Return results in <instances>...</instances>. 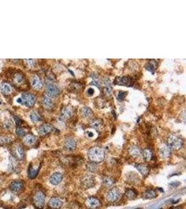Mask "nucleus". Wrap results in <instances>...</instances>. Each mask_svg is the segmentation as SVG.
Wrapping results in <instances>:
<instances>
[{"label": "nucleus", "instance_id": "f257e3e1", "mask_svg": "<svg viewBox=\"0 0 186 209\" xmlns=\"http://www.w3.org/2000/svg\"><path fill=\"white\" fill-rule=\"evenodd\" d=\"M88 156L90 161L94 163H100L104 161L105 152L102 148L100 147H93L89 151Z\"/></svg>", "mask_w": 186, "mask_h": 209}, {"label": "nucleus", "instance_id": "f03ea898", "mask_svg": "<svg viewBox=\"0 0 186 209\" xmlns=\"http://www.w3.org/2000/svg\"><path fill=\"white\" fill-rule=\"evenodd\" d=\"M11 79L13 84L17 87L23 88L27 84L26 77L21 71H15V73H13Z\"/></svg>", "mask_w": 186, "mask_h": 209}, {"label": "nucleus", "instance_id": "7ed1b4c3", "mask_svg": "<svg viewBox=\"0 0 186 209\" xmlns=\"http://www.w3.org/2000/svg\"><path fill=\"white\" fill-rule=\"evenodd\" d=\"M183 145V141L181 137L176 135H172L169 137L167 139V146L170 148L174 150H179L182 148Z\"/></svg>", "mask_w": 186, "mask_h": 209}, {"label": "nucleus", "instance_id": "20e7f679", "mask_svg": "<svg viewBox=\"0 0 186 209\" xmlns=\"http://www.w3.org/2000/svg\"><path fill=\"white\" fill-rule=\"evenodd\" d=\"M17 102L27 107H32L36 103V98L30 93H24L22 96L17 100Z\"/></svg>", "mask_w": 186, "mask_h": 209}, {"label": "nucleus", "instance_id": "39448f33", "mask_svg": "<svg viewBox=\"0 0 186 209\" xmlns=\"http://www.w3.org/2000/svg\"><path fill=\"white\" fill-rule=\"evenodd\" d=\"M33 201L34 206L39 209H42L44 207L46 201V195L42 191H37L33 195Z\"/></svg>", "mask_w": 186, "mask_h": 209}, {"label": "nucleus", "instance_id": "423d86ee", "mask_svg": "<svg viewBox=\"0 0 186 209\" xmlns=\"http://www.w3.org/2000/svg\"><path fill=\"white\" fill-rule=\"evenodd\" d=\"M12 153L15 159L18 161H22L24 159V151L20 144H16L13 146Z\"/></svg>", "mask_w": 186, "mask_h": 209}, {"label": "nucleus", "instance_id": "0eeeda50", "mask_svg": "<svg viewBox=\"0 0 186 209\" xmlns=\"http://www.w3.org/2000/svg\"><path fill=\"white\" fill-rule=\"evenodd\" d=\"M80 183L85 188H91L95 186V178L91 175H86L82 178Z\"/></svg>", "mask_w": 186, "mask_h": 209}, {"label": "nucleus", "instance_id": "6e6552de", "mask_svg": "<svg viewBox=\"0 0 186 209\" xmlns=\"http://www.w3.org/2000/svg\"><path fill=\"white\" fill-rule=\"evenodd\" d=\"M121 196L120 190L117 188H113L107 192V199L110 202H115L119 199Z\"/></svg>", "mask_w": 186, "mask_h": 209}, {"label": "nucleus", "instance_id": "1a4fd4ad", "mask_svg": "<svg viewBox=\"0 0 186 209\" xmlns=\"http://www.w3.org/2000/svg\"><path fill=\"white\" fill-rule=\"evenodd\" d=\"M46 93L49 97H55L59 93V89L52 82H48L46 86Z\"/></svg>", "mask_w": 186, "mask_h": 209}, {"label": "nucleus", "instance_id": "9d476101", "mask_svg": "<svg viewBox=\"0 0 186 209\" xmlns=\"http://www.w3.org/2000/svg\"><path fill=\"white\" fill-rule=\"evenodd\" d=\"M133 80L130 77H116L114 84L118 85H124L126 86H131L133 84Z\"/></svg>", "mask_w": 186, "mask_h": 209}, {"label": "nucleus", "instance_id": "9b49d317", "mask_svg": "<svg viewBox=\"0 0 186 209\" xmlns=\"http://www.w3.org/2000/svg\"><path fill=\"white\" fill-rule=\"evenodd\" d=\"M31 86H32L33 89H34L35 90H39L43 87V82L41 80V78L36 75H34L31 77Z\"/></svg>", "mask_w": 186, "mask_h": 209}, {"label": "nucleus", "instance_id": "f8f14e48", "mask_svg": "<svg viewBox=\"0 0 186 209\" xmlns=\"http://www.w3.org/2000/svg\"><path fill=\"white\" fill-rule=\"evenodd\" d=\"M62 204V201L58 197H52L48 201L49 207L52 209H59L61 207Z\"/></svg>", "mask_w": 186, "mask_h": 209}, {"label": "nucleus", "instance_id": "ddd939ff", "mask_svg": "<svg viewBox=\"0 0 186 209\" xmlns=\"http://www.w3.org/2000/svg\"><path fill=\"white\" fill-rule=\"evenodd\" d=\"M24 188V183L20 181H13L11 183L10 185V190L13 192H20L23 190Z\"/></svg>", "mask_w": 186, "mask_h": 209}, {"label": "nucleus", "instance_id": "4468645a", "mask_svg": "<svg viewBox=\"0 0 186 209\" xmlns=\"http://www.w3.org/2000/svg\"><path fill=\"white\" fill-rule=\"evenodd\" d=\"M85 204L89 208H95L100 205V201L97 198L91 197L85 201Z\"/></svg>", "mask_w": 186, "mask_h": 209}, {"label": "nucleus", "instance_id": "2eb2a0df", "mask_svg": "<svg viewBox=\"0 0 186 209\" xmlns=\"http://www.w3.org/2000/svg\"><path fill=\"white\" fill-rule=\"evenodd\" d=\"M63 179V175L59 172H56L51 176L50 178V182L52 185H58L61 183Z\"/></svg>", "mask_w": 186, "mask_h": 209}, {"label": "nucleus", "instance_id": "dca6fc26", "mask_svg": "<svg viewBox=\"0 0 186 209\" xmlns=\"http://www.w3.org/2000/svg\"><path fill=\"white\" fill-rule=\"evenodd\" d=\"M135 167L137 170L141 174L144 176H147L149 174V173L150 172V169L149 167L147 165H146L145 164H135Z\"/></svg>", "mask_w": 186, "mask_h": 209}, {"label": "nucleus", "instance_id": "f3484780", "mask_svg": "<svg viewBox=\"0 0 186 209\" xmlns=\"http://www.w3.org/2000/svg\"><path fill=\"white\" fill-rule=\"evenodd\" d=\"M23 142L27 146H33V144H35L36 142V137L34 135L31 134L27 135L24 137Z\"/></svg>", "mask_w": 186, "mask_h": 209}, {"label": "nucleus", "instance_id": "a211bd4d", "mask_svg": "<svg viewBox=\"0 0 186 209\" xmlns=\"http://www.w3.org/2000/svg\"><path fill=\"white\" fill-rule=\"evenodd\" d=\"M160 155L162 159H166L169 158L171 155V148L167 145H164L160 148Z\"/></svg>", "mask_w": 186, "mask_h": 209}, {"label": "nucleus", "instance_id": "6ab92c4d", "mask_svg": "<svg viewBox=\"0 0 186 209\" xmlns=\"http://www.w3.org/2000/svg\"><path fill=\"white\" fill-rule=\"evenodd\" d=\"M64 147L68 151H73L76 147V142L73 138L66 139L64 142Z\"/></svg>", "mask_w": 186, "mask_h": 209}, {"label": "nucleus", "instance_id": "aec40b11", "mask_svg": "<svg viewBox=\"0 0 186 209\" xmlns=\"http://www.w3.org/2000/svg\"><path fill=\"white\" fill-rule=\"evenodd\" d=\"M0 90H1V92L4 93V94L8 95L12 93L13 88L9 83H8V82H4V83H2L1 85H0Z\"/></svg>", "mask_w": 186, "mask_h": 209}, {"label": "nucleus", "instance_id": "412c9836", "mask_svg": "<svg viewBox=\"0 0 186 209\" xmlns=\"http://www.w3.org/2000/svg\"><path fill=\"white\" fill-rule=\"evenodd\" d=\"M42 103L43 105V107L46 110H50L53 107V102L52 101L50 98L48 96V95H44V96L43 97Z\"/></svg>", "mask_w": 186, "mask_h": 209}, {"label": "nucleus", "instance_id": "4be33fe9", "mask_svg": "<svg viewBox=\"0 0 186 209\" xmlns=\"http://www.w3.org/2000/svg\"><path fill=\"white\" fill-rule=\"evenodd\" d=\"M52 126L50 125V124L46 123L43 124V125L41 126V127L39 128V133L42 135H46L47 134H48L49 133H50L51 131L52 130Z\"/></svg>", "mask_w": 186, "mask_h": 209}, {"label": "nucleus", "instance_id": "5701e85b", "mask_svg": "<svg viewBox=\"0 0 186 209\" xmlns=\"http://www.w3.org/2000/svg\"><path fill=\"white\" fill-rule=\"evenodd\" d=\"M129 153L132 157L138 158L141 155V151L137 146H131L129 148Z\"/></svg>", "mask_w": 186, "mask_h": 209}, {"label": "nucleus", "instance_id": "b1692460", "mask_svg": "<svg viewBox=\"0 0 186 209\" xmlns=\"http://www.w3.org/2000/svg\"><path fill=\"white\" fill-rule=\"evenodd\" d=\"M142 156L145 161L149 162L151 161L152 158H153V152L149 148H145L142 151Z\"/></svg>", "mask_w": 186, "mask_h": 209}, {"label": "nucleus", "instance_id": "393cba45", "mask_svg": "<svg viewBox=\"0 0 186 209\" xmlns=\"http://www.w3.org/2000/svg\"><path fill=\"white\" fill-rule=\"evenodd\" d=\"M157 196H158L157 192L154 190H152V189H149V190H147L144 193V198L147 199H155Z\"/></svg>", "mask_w": 186, "mask_h": 209}, {"label": "nucleus", "instance_id": "a878e982", "mask_svg": "<svg viewBox=\"0 0 186 209\" xmlns=\"http://www.w3.org/2000/svg\"><path fill=\"white\" fill-rule=\"evenodd\" d=\"M39 170V167H35L31 165L30 167V168H29V172H28L29 177H30V179H33V178H35L38 174Z\"/></svg>", "mask_w": 186, "mask_h": 209}, {"label": "nucleus", "instance_id": "bb28decb", "mask_svg": "<svg viewBox=\"0 0 186 209\" xmlns=\"http://www.w3.org/2000/svg\"><path fill=\"white\" fill-rule=\"evenodd\" d=\"M91 126L93 128L96 129V130H99L100 128H102V122L100 121V119H93L91 122Z\"/></svg>", "mask_w": 186, "mask_h": 209}, {"label": "nucleus", "instance_id": "cd10ccee", "mask_svg": "<svg viewBox=\"0 0 186 209\" xmlns=\"http://www.w3.org/2000/svg\"><path fill=\"white\" fill-rule=\"evenodd\" d=\"M125 195L129 199H134L137 197V191L133 189H127L125 191Z\"/></svg>", "mask_w": 186, "mask_h": 209}, {"label": "nucleus", "instance_id": "c85d7f7f", "mask_svg": "<svg viewBox=\"0 0 186 209\" xmlns=\"http://www.w3.org/2000/svg\"><path fill=\"white\" fill-rule=\"evenodd\" d=\"M104 92L106 93L107 95H110L112 93V86L110 81L109 80H107L105 82V87H104Z\"/></svg>", "mask_w": 186, "mask_h": 209}, {"label": "nucleus", "instance_id": "c756f323", "mask_svg": "<svg viewBox=\"0 0 186 209\" xmlns=\"http://www.w3.org/2000/svg\"><path fill=\"white\" fill-rule=\"evenodd\" d=\"M72 115V111L70 108H65L61 111V117L64 119H68L70 118Z\"/></svg>", "mask_w": 186, "mask_h": 209}, {"label": "nucleus", "instance_id": "7c9ffc66", "mask_svg": "<svg viewBox=\"0 0 186 209\" xmlns=\"http://www.w3.org/2000/svg\"><path fill=\"white\" fill-rule=\"evenodd\" d=\"M156 62L155 61H150L149 63L147 64L146 65V68L149 71H151L152 73L155 72L156 68Z\"/></svg>", "mask_w": 186, "mask_h": 209}, {"label": "nucleus", "instance_id": "2f4dec72", "mask_svg": "<svg viewBox=\"0 0 186 209\" xmlns=\"http://www.w3.org/2000/svg\"><path fill=\"white\" fill-rule=\"evenodd\" d=\"M30 119L33 123H36V122H39L41 120V117L36 112H33L30 114Z\"/></svg>", "mask_w": 186, "mask_h": 209}, {"label": "nucleus", "instance_id": "473e14b6", "mask_svg": "<svg viewBox=\"0 0 186 209\" xmlns=\"http://www.w3.org/2000/svg\"><path fill=\"white\" fill-rule=\"evenodd\" d=\"M87 169L91 172H96L98 170L97 164L92 163V162L90 163H88V164H87Z\"/></svg>", "mask_w": 186, "mask_h": 209}, {"label": "nucleus", "instance_id": "72a5a7b5", "mask_svg": "<svg viewBox=\"0 0 186 209\" xmlns=\"http://www.w3.org/2000/svg\"><path fill=\"white\" fill-rule=\"evenodd\" d=\"M82 114L83 116L86 118H89L91 116V114H92V111H91L90 109L89 108H84L82 109Z\"/></svg>", "mask_w": 186, "mask_h": 209}, {"label": "nucleus", "instance_id": "f704fd0d", "mask_svg": "<svg viewBox=\"0 0 186 209\" xmlns=\"http://www.w3.org/2000/svg\"><path fill=\"white\" fill-rule=\"evenodd\" d=\"M16 134L20 137H24L26 134V131L22 126H17Z\"/></svg>", "mask_w": 186, "mask_h": 209}, {"label": "nucleus", "instance_id": "c9c22d12", "mask_svg": "<svg viewBox=\"0 0 186 209\" xmlns=\"http://www.w3.org/2000/svg\"><path fill=\"white\" fill-rule=\"evenodd\" d=\"M114 183V180L111 178H105L103 180V184L107 187H110L113 185Z\"/></svg>", "mask_w": 186, "mask_h": 209}, {"label": "nucleus", "instance_id": "e433bc0d", "mask_svg": "<svg viewBox=\"0 0 186 209\" xmlns=\"http://www.w3.org/2000/svg\"><path fill=\"white\" fill-rule=\"evenodd\" d=\"M69 208L70 209H81V206L77 201H72L69 205Z\"/></svg>", "mask_w": 186, "mask_h": 209}, {"label": "nucleus", "instance_id": "4c0bfd02", "mask_svg": "<svg viewBox=\"0 0 186 209\" xmlns=\"http://www.w3.org/2000/svg\"><path fill=\"white\" fill-rule=\"evenodd\" d=\"M125 95H126V93L124 92H122V91H120V92H118V95H117V99L118 101H123L125 98Z\"/></svg>", "mask_w": 186, "mask_h": 209}, {"label": "nucleus", "instance_id": "58836bf2", "mask_svg": "<svg viewBox=\"0 0 186 209\" xmlns=\"http://www.w3.org/2000/svg\"><path fill=\"white\" fill-rule=\"evenodd\" d=\"M11 141V139L8 136L0 137V142L1 143H8Z\"/></svg>", "mask_w": 186, "mask_h": 209}, {"label": "nucleus", "instance_id": "ea45409f", "mask_svg": "<svg viewBox=\"0 0 186 209\" xmlns=\"http://www.w3.org/2000/svg\"><path fill=\"white\" fill-rule=\"evenodd\" d=\"M91 85H95L96 86H98V87H99V86H100L99 82H98V80H94L93 81L91 82Z\"/></svg>", "mask_w": 186, "mask_h": 209}, {"label": "nucleus", "instance_id": "a19ab883", "mask_svg": "<svg viewBox=\"0 0 186 209\" xmlns=\"http://www.w3.org/2000/svg\"><path fill=\"white\" fill-rule=\"evenodd\" d=\"M87 93H88L89 95H92L94 93V89L92 88H89L88 90H87Z\"/></svg>", "mask_w": 186, "mask_h": 209}, {"label": "nucleus", "instance_id": "79ce46f5", "mask_svg": "<svg viewBox=\"0 0 186 209\" xmlns=\"http://www.w3.org/2000/svg\"><path fill=\"white\" fill-rule=\"evenodd\" d=\"M87 135L89 137H93L94 136V133L92 131H88V132L87 133Z\"/></svg>", "mask_w": 186, "mask_h": 209}, {"label": "nucleus", "instance_id": "37998d69", "mask_svg": "<svg viewBox=\"0 0 186 209\" xmlns=\"http://www.w3.org/2000/svg\"><path fill=\"white\" fill-rule=\"evenodd\" d=\"M172 209H182V207H181V206H177V207H175Z\"/></svg>", "mask_w": 186, "mask_h": 209}]
</instances>
